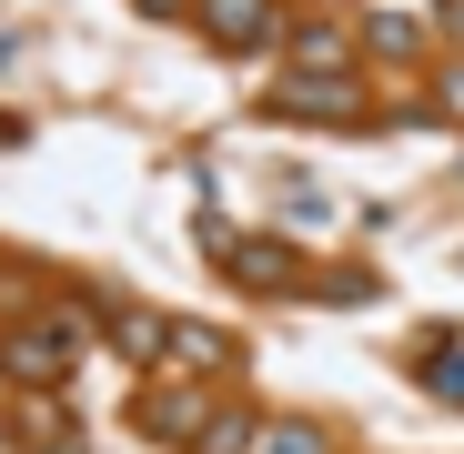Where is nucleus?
I'll return each mask as SVG.
<instances>
[{
	"label": "nucleus",
	"instance_id": "obj_1",
	"mask_svg": "<svg viewBox=\"0 0 464 454\" xmlns=\"http://www.w3.org/2000/svg\"><path fill=\"white\" fill-rule=\"evenodd\" d=\"M263 454H314V434H263Z\"/></svg>",
	"mask_w": 464,
	"mask_h": 454
}]
</instances>
